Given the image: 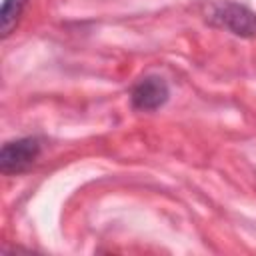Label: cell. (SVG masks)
Segmentation results:
<instances>
[{"mask_svg":"<svg viewBox=\"0 0 256 256\" xmlns=\"http://www.w3.org/2000/svg\"><path fill=\"white\" fill-rule=\"evenodd\" d=\"M210 22L226 28L234 36L254 38L256 36V14L238 2H218L210 10Z\"/></svg>","mask_w":256,"mask_h":256,"instance_id":"cell-1","label":"cell"},{"mask_svg":"<svg viewBox=\"0 0 256 256\" xmlns=\"http://www.w3.org/2000/svg\"><path fill=\"white\" fill-rule=\"evenodd\" d=\"M40 152H42V144L34 136H26V138L6 142L0 150V170H2V174L10 176V174L26 172L38 160Z\"/></svg>","mask_w":256,"mask_h":256,"instance_id":"cell-2","label":"cell"},{"mask_svg":"<svg viewBox=\"0 0 256 256\" xmlns=\"http://www.w3.org/2000/svg\"><path fill=\"white\" fill-rule=\"evenodd\" d=\"M170 88L168 82L160 76H146L142 78L130 92V102L134 110L152 112L168 102Z\"/></svg>","mask_w":256,"mask_h":256,"instance_id":"cell-3","label":"cell"},{"mask_svg":"<svg viewBox=\"0 0 256 256\" xmlns=\"http://www.w3.org/2000/svg\"><path fill=\"white\" fill-rule=\"evenodd\" d=\"M28 0H4L2 10H0V30H2V38H8L12 34V30L16 28L24 8H26Z\"/></svg>","mask_w":256,"mask_h":256,"instance_id":"cell-4","label":"cell"}]
</instances>
